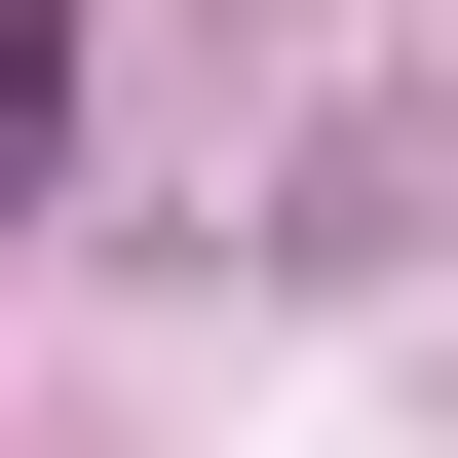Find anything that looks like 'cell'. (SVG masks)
<instances>
[{"label": "cell", "instance_id": "6da1fadb", "mask_svg": "<svg viewBox=\"0 0 458 458\" xmlns=\"http://www.w3.org/2000/svg\"><path fill=\"white\" fill-rule=\"evenodd\" d=\"M38 153H77V0H0V191H38Z\"/></svg>", "mask_w": 458, "mask_h": 458}]
</instances>
